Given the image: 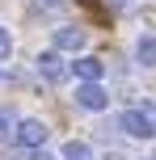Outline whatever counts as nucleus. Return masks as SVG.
<instances>
[{"mask_svg": "<svg viewBox=\"0 0 156 160\" xmlns=\"http://www.w3.org/2000/svg\"><path fill=\"white\" fill-rule=\"evenodd\" d=\"M76 101H80L84 110L101 114V110H106V105H110V93H106V88H101V84H80V88H76Z\"/></svg>", "mask_w": 156, "mask_h": 160, "instance_id": "obj_4", "label": "nucleus"}, {"mask_svg": "<svg viewBox=\"0 0 156 160\" xmlns=\"http://www.w3.org/2000/svg\"><path fill=\"white\" fill-rule=\"evenodd\" d=\"M101 72H106V63H101V59H93V55L76 59V76H80V84H97Z\"/></svg>", "mask_w": 156, "mask_h": 160, "instance_id": "obj_6", "label": "nucleus"}, {"mask_svg": "<svg viewBox=\"0 0 156 160\" xmlns=\"http://www.w3.org/2000/svg\"><path fill=\"white\" fill-rule=\"evenodd\" d=\"M84 38H89V34H84L80 25H59L55 30V51H80Z\"/></svg>", "mask_w": 156, "mask_h": 160, "instance_id": "obj_5", "label": "nucleus"}, {"mask_svg": "<svg viewBox=\"0 0 156 160\" xmlns=\"http://www.w3.org/2000/svg\"><path fill=\"white\" fill-rule=\"evenodd\" d=\"M0 139H8V114H0Z\"/></svg>", "mask_w": 156, "mask_h": 160, "instance_id": "obj_11", "label": "nucleus"}, {"mask_svg": "<svg viewBox=\"0 0 156 160\" xmlns=\"http://www.w3.org/2000/svg\"><path fill=\"white\" fill-rule=\"evenodd\" d=\"M135 59H139L143 68H156V34H143V38L135 42Z\"/></svg>", "mask_w": 156, "mask_h": 160, "instance_id": "obj_7", "label": "nucleus"}, {"mask_svg": "<svg viewBox=\"0 0 156 160\" xmlns=\"http://www.w3.org/2000/svg\"><path fill=\"white\" fill-rule=\"evenodd\" d=\"M42 4H63V0H42Z\"/></svg>", "mask_w": 156, "mask_h": 160, "instance_id": "obj_12", "label": "nucleus"}, {"mask_svg": "<svg viewBox=\"0 0 156 160\" xmlns=\"http://www.w3.org/2000/svg\"><path fill=\"white\" fill-rule=\"evenodd\" d=\"M30 160H59V156H51V152H42V148H38V152H30Z\"/></svg>", "mask_w": 156, "mask_h": 160, "instance_id": "obj_10", "label": "nucleus"}, {"mask_svg": "<svg viewBox=\"0 0 156 160\" xmlns=\"http://www.w3.org/2000/svg\"><path fill=\"white\" fill-rule=\"evenodd\" d=\"M118 127L131 139H152L156 135V105H143V110H123L118 114Z\"/></svg>", "mask_w": 156, "mask_h": 160, "instance_id": "obj_1", "label": "nucleus"}, {"mask_svg": "<svg viewBox=\"0 0 156 160\" xmlns=\"http://www.w3.org/2000/svg\"><path fill=\"white\" fill-rule=\"evenodd\" d=\"M38 76L47 80V84H63V80H68L63 55H59V51H42V55H38Z\"/></svg>", "mask_w": 156, "mask_h": 160, "instance_id": "obj_3", "label": "nucleus"}, {"mask_svg": "<svg viewBox=\"0 0 156 160\" xmlns=\"http://www.w3.org/2000/svg\"><path fill=\"white\" fill-rule=\"evenodd\" d=\"M13 139L21 148H30V152H38L42 143H47V122H38V118H21L13 127Z\"/></svg>", "mask_w": 156, "mask_h": 160, "instance_id": "obj_2", "label": "nucleus"}, {"mask_svg": "<svg viewBox=\"0 0 156 160\" xmlns=\"http://www.w3.org/2000/svg\"><path fill=\"white\" fill-rule=\"evenodd\" d=\"M8 55H13V38H8V30L0 25V59H8Z\"/></svg>", "mask_w": 156, "mask_h": 160, "instance_id": "obj_9", "label": "nucleus"}, {"mask_svg": "<svg viewBox=\"0 0 156 160\" xmlns=\"http://www.w3.org/2000/svg\"><path fill=\"white\" fill-rule=\"evenodd\" d=\"M63 160H93V148L84 139H72V143H63Z\"/></svg>", "mask_w": 156, "mask_h": 160, "instance_id": "obj_8", "label": "nucleus"}]
</instances>
